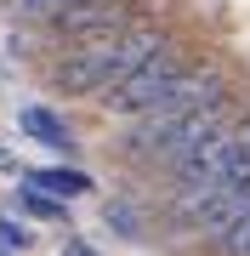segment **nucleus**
Instances as JSON below:
<instances>
[{
    "mask_svg": "<svg viewBox=\"0 0 250 256\" xmlns=\"http://www.w3.org/2000/svg\"><path fill=\"white\" fill-rule=\"evenodd\" d=\"M28 245H34V239H28V228H23V222L0 216V250H6V256H23Z\"/></svg>",
    "mask_w": 250,
    "mask_h": 256,
    "instance_id": "9d476101",
    "label": "nucleus"
},
{
    "mask_svg": "<svg viewBox=\"0 0 250 256\" xmlns=\"http://www.w3.org/2000/svg\"><path fill=\"white\" fill-rule=\"evenodd\" d=\"M51 34L80 46V40H102V34H125L131 28V6L125 0H68L63 12H51Z\"/></svg>",
    "mask_w": 250,
    "mask_h": 256,
    "instance_id": "39448f33",
    "label": "nucleus"
},
{
    "mask_svg": "<svg viewBox=\"0 0 250 256\" xmlns=\"http://www.w3.org/2000/svg\"><path fill=\"white\" fill-rule=\"evenodd\" d=\"M216 92H222V68H211V63H182V68H176V80L159 92V102L137 114L125 148H131V154H154V148L171 137L176 120H182L188 108H199V102H211Z\"/></svg>",
    "mask_w": 250,
    "mask_h": 256,
    "instance_id": "f03ea898",
    "label": "nucleus"
},
{
    "mask_svg": "<svg viewBox=\"0 0 250 256\" xmlns=\"http://www.w3.org/2000/svg\"><path fill=\"white\" fill-rule=\"evenodd\" d=\"M17 126H23L28 142L51 148V154H74V131H68V120L51 114L46 102H28V108H17Z\"/></svg>",
    "mask_w": 250,
    "mask_h": 256,
    "instance_id": "423d86ee",
    "label": "nucleus"
},
{
    "mask_svg": "<svg viewBox=\"0 0 250 256\" xmlns=\"http://www.w3.org/2000/svg\"><path fill=\"white\" fill-rule=\"evenodd\" d=\"M176 68H182L176 46H159V52L148 57V63H137V68L125 74V80H114V86H108V92H102L97 102H102L108 114H125V120H137L142 108H154V102H159V92H165V86L176 80Z\"/></svg>",
    "mask_w": 250,
    "mask_h": 256,
    "instance_id": "7ed1b4c3",
    "label": "nucleus"
},
{
    "mask_svg": "<svg viewBox=\"0 0 250 256\" xmlns=\"http://www.w3.org/2000/svg\"><path fill=\"white\" fill-rule=\"evenodd\" d=\"M63 256H97L91 245H80V239H68V245H63Z\"/></svg>",
    "mask_w": 250,
    "mask_h": 256,
    "instance_id": "f8f14e48",
    "label": "nucleus"
},
{
    "mask_svg": "<svg viewBox=\"0 0 250 256\" xmlns=\"http://www.w3.org/2000/svg\"><path fill=\"white\" fill-rule=\"evenodd\" d=\"M11 165H17V160H11V154H6V148H0V171H11Z\"/></svg>",
    "mask_w": 250,
    "mask_h": 256,
    "instance_id": "ddd939ff",
    "label": "nucleus"
},
{
    "mask_svg": "<svg viewBox=\"0 0 250 256\" xmlns=\"http://www.w3.org/2000/svg\"><path fill=\"white\" fill-rule=\"evenodd\" d=\"M17 205H23V216H40V222H57L63 216V200H51V194H40V188H17Z\"/></svg>",
    "mask_w": 250,
    "mask_h": 256,
    "instance_id": "6e6552de",
    "label": "nucleus"
},
{
    "mask_svg": "<svg viewBox=\"0 0 250 256\" xmlns=\"http://www.w3.org/2000/svg\"><path fill=\"white\" fill-rule=\"evenodd\" d=\"M68 0H11V12L17 18H51V12H63Z\"/></svg>",
    "mask_w": 250,
    "mask_h": 256,
    "instance_id": "9b49d317",
    "label": "nucleus"
},
{
    "mask_svg": "<svg viewBox=\"0 0 250 256\" xmlns=\"http://www.w3.org/2000/svg\"><path fill=\"white\" fill-rule=\"evenodd\" d=\"M216 245H222V256H250V210L216 234Z\"/></svg>",
    "mask_w": 250,
    "mask_h": 256,
    "instance_id": "1a4fd4ad",
    "label": "nucleus"
},
{
    "mask_svg": "<svg viewBox=\"0 0 250 256\" xmlns=\"http://www.w3.org/2000/svg\"><path fill=\"white\" fill-rule=\"evenodd\" d=\"M222 131H228V92H216L211 102H199V108H188L182 120H176V126H171V137L154 148V160H165L171 171H176V165H188L199 148H211Z\"/></svg>",
    "mask_w": 250,
    "mask_h": 256,
    "instance_id": "20e7f679",
    "label": "nucleus"
},
{
    "mask_svg": "<svg viewBox=\"0 0 250 256\" xmlns=\"http://www.w3.org/2000/svg\"><path fill=\"white\" fill-rule=\"evenodd\" d=\"M28 188H40V194H51V200H74V194L91 188V176L74 171V165H51V171H28Z\"/></svg>",
    "mask_w": 250,
    "mask_h": 256,
    "instance_id": "0eeeda50",
    "label": "nucleus"
},
{
    "mask_svg": "<svg viewBox=\"0 0 250 256\" xmlns=\"http://www.w3.org/2000/svg\"><path fill=\"white\" fill-rule=\"evenodd\" d=\"M159 46H171L165 28L131 23L125 34H102V40H80V46H68V52L46 68V80H51V92H63V97H102L114 80H125L137 63H148Z\"/></svg>",
    "mask_w": 250,
    "mask_h": 256,
    "instance_id": "f257e3e1",
    "label": "nucleus"
}]
</instances>
